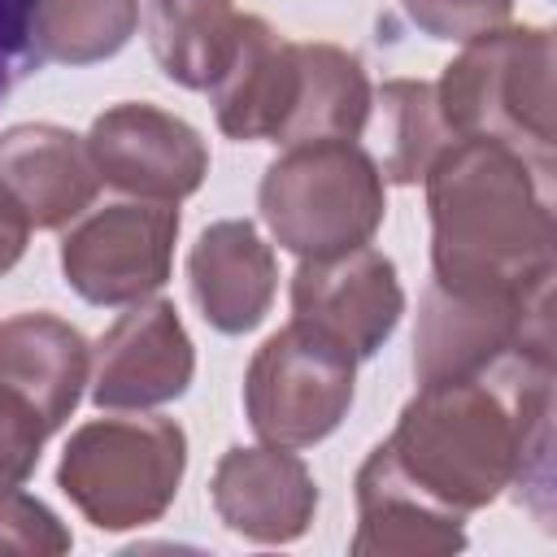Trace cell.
Instances as JSON below:
<instances>
[{
	"label": "cell",
	"instance_id": "cell-21",
	"mask_svg": "<svg viewBox=\"0 0 557 557\" xmlns=\"http://www.w3.org/2000/svg\"><path fill=\"white\" fill-rule=\"evenodd\" d=\"M361 527L352 553H457L461 518L400 492H357Z\"/></svg>",
	"mask_w": 557,
	"mask_h": 557
},
{
	"label": "cell",
	"instance_id": "cell-1",
	"mask_svg": "<svg viewBox=\"0 0 557 557\" xmlns=\"http://www.w3.org/2000/svg\"><path fill=\"white\" fill-rule=\"evenodd\" d=\"M487 374L422 383L387 444L357 470V492H400L444 513H470L518 487L548 522L553 496V361L505 352Z\"/></svg>",
	"mask_w": 557,
	"mask_h": 557
},
{
	"label": "cell",
	"instance_id": "cell-16",
	"mask_svg": "<svg viewBox=\"0 0 557 557\" xmlns=\"http://www.w3.org/2000/svg\"><path fill=\"white\" fill-rule=\"evenodd\" d=\"M0 383L57 431L87 383L83 335L52 313H17L0 322Z\"/></svg>",
	"mask_w": 557,
	"mask_h": 557
},
{
	"label": "cell",
	"instance_id": "cell-10",
	"mask_svg": "<svg viewBox=\"0 0 557 557\" xmlns=\"http://www.w3.org/2000/svg\"><path fill=\"white\" fill-rule=\"evenodd\" d=\"M292 309L296 322L318 326L352 357H374L400 322L405 292L392 261L379 248L357 244L348 252L305 257L292 274Z\"/></svg>",
	"mask_w": 557,
	"mask_h": 557
},
{
	"label": "cell",
	"instance_id": "cell-6",
	"mask_svg": "<svg viewBox=\"0 0 557 557\" xmlns=\"http://www.w3.org/2000/svg\"><path fill=\"white\" fill-rule=\"evenodd\" d=\"M357 357L309 322L270 335L244 379V409L252 431L278 448L326 440L352 405Z\"/></svg>",
	"mask_w": 557,
	"mask_h": 557
},
{
	"label": "cell",
	"instance_id": "cell-5",
	"mask_svg": "<svg viewBox=\"0 0 557 557\" xmlns=\"http://www.w3.org/2000/svg\"><path fill=\"white\" fill-rule=\"evenodd\" d=\"M187 466L183 426L170 418H100L70 435L57 483L100 531L157 522Z\"/></svg>",
	"mask_w": 557,
	"mask_h": 557
},
{
	"label": "cell",
	"instance_id": "cell-2",
	"mask_svg": "<svg viewBox=\"0 0 557 557\" xmlns=\"http://www.w3.org/2000/svg\"><path fill=\"white\" fill-rule=\"evenodd\" d=\"M553 170L496 139H453L426 170L431 265L444 292L527 300L553 287Z\"/></svg>",
	"mask_w": 557,
	"mask_h": 557
},
{
	"label": "cell",
	"instance_id": "cell-4",
	"mask_svg": "<svg viewBox=\"0 0 557 557\" xmlns=\"http://www.w3.org/2000/svg\"><path fill=\"white\" fill-rule=\"evenodd\" d=\"M261 218L287 252H348L383 222V170L352 139L287 144L261 178Z\"/></svg>",
	"mask_w": 557,
	"mask_h": 557
},
{
	"label": "cell",
	"instance_id": "cell-26",
	"mask_svg": "<svg viewBox=\"0 0 557 557\" xmlns=\"http://www.w3.org/2000/svg\"><path fill=\"white\" fill-rule=\"evenodd\" d=\"M26 235H30V226H26V222L17 218V209L0 196V274L17 265V257H22V248H26Z\"/></svg>",
	"mask_w": 557,
	"mask_h": 557
},
{
	"label": "cell",
	"instance_id": "cell-7",
	"mask_svg": "<svg viewBox=\"0 0 557 557\" xmlns=\"http://www.w3.org/2000/svg\"><path fill=\"white\" fill-rule=\"evenodd\" d=\"M505 352L553 361V287L527 300H479L444 292L440 283L426 287L413 331L418 383L474 379Z\"/></svg>",
	"mask_w": 557,
	"mask_h": 557
},
{
	"label": "cell",
	"instance_id": "cell-20",
	"mask_svg": "<svg viewBox=\"0 0 557 557\" xmlns=\"http://www.w3.org/2000/svg\"><path fill=\"white\" fill-rule=\"evenodd\" d=\"M383 104V174L392 183H418L440 161V152L457 139L440 113L435 87L396 78L379 91Z\"/></svg>",
	"mask_w": 557,
	"mask_h": 557
},
{
	"label": "cell",
	"instance_id": "cell-24",
	"mask_svg": "<svg viewBox=\"0 0 557 557\" xmlns=\"http://www.w3.org/2000/svg\"><path fill=\"white\" fill-rule=\"evenodd\" d=\"M409 22L431 39H479L509 17L513 0H400Z\"/></svg>",
	"mask_w": 557,
	"mask_h": 557
},
{
	"label": "cell",
	"instance_id": "cell-23",
	"mask_svg": "<svg viewBox=\"0 0 557 557\" xmlns=\"http://www.w3.org/2000/svg\"><path fill=\"white\" fill-rule=\"evenodd\" d=\"M48 435L52 426L0 383V487H22L30 479Z\"/></svg>",
	"mask_w": 557,
	"mask_h": 557
},
{
	"label": "cell",
	"instance_id": "cell-22",
	"mask_svg": "<svg viewBox=\"0 0 557 557\" xmlns=\"http://www.w3.org/2000/svg\"><path fill=\"white\" fill-rule=\"evenodd\" d=\"M70 548V531L61 527V518L17 492V487H0V553H65Z\"/></svg>",
	"mask_w": 557,
	"mask_h": 557
},
{
	"label": "cell",
	"instance_id": "cell-17",
	"mask_svg": "<svg viewBox=\"0 0 557 557\" xmlns=\"http://www.w3.org/2000/svg\"><path fill=\"white\" fill-rule=\"evenodd\" d=\"M296 57H300V83L274 144L357 139L374 104L361 61L335 44H296Z\"/></svg>",
	"mask_w": 557,
	"mask_h": 557
},
{
	"label": "cell",
	"instance_id": "cell-8",
	"mask_svg": "<svg viewBox=\"0 0 557 557\" xmlns=\"http://www.w3.org/2000/svg\"><path fill=\"white\" fill-rule=\"evenodd\" d=\"M178 209L170 200H122L78 222L61 239L65 283L91 305H135L170 278Z\"/></svg>",
	"mask_w": 557,
	"mask_h": 557
},
{
	"label": "cell",
	"instance_id": "cell-19",
	"mask_svg": "<svg viewBox=\"0 0 557 557\" xmlns=\"http://www.w3.org/2000/svg\"><path fill=\"white\" fill-rule=\"evenodd\" d=\"M139 22V0H35L30 39L39 65H91L113 57Z\"/></svg>",
	"mask_w": 557,
	"mask_h": 557
},
{
	"label": "cell",
	"instance_id": "cell-9",
	"mask_svg": "<svg viewBox=\"0 0 557 557\" xmlns=\"http://www.w3.org/2000/svg\"><path fill=\"white\" fill-rule=\"evenodd\" d=\"M91 165L100 183L144 196V200H183L209 174V148L183 117L152 104H113L91 122L87 135Z\"/></svg>",
	"mask_w": 557,
	"mask_h": 557
},
{
	"label": "cell",
	"instance_id": "cell-18",
	"mask_svg": "<svg viewBox=\"0 0 557 557\" xmlns=\"http://www.w3.org/2000/svg\"><path fill=\"white\" fill-rule=\"evenodd\" d=\"M235 22L239 13L231 0H152L148 44L170 83L209 91L231 57Z\"/></svg>",
	"mask_w": 557,
	"mask_h": 557
},
{
	"label": "cell",
	"instance_id": "cell-14",
	"mask_svg": "<svg viewBox=\"0 0 557 557\" xmlns=\"http://www.w3.org/2000/svg\"><path fill=\"white\" fill-rule=\"evenodd\" d=\"M300 83L296 44L283 39L270 22L244 13L235 22V44L213 78V113L231 139H278Z\"/></svg>",
	"mask_w": 557,
	"mask_h": 557
},
{
	"label": "cell",
	"instance_id": "cell-11",
	"mask_svg": "<svg viewBox=\"0 0 557 557\" xmlns=\"http://www.w3.org/2000/svg\"><path fill=\"white\" fill-rule=\"evenodd\" d=\"M191 339L170 300H135L96 344L91 400L100 409H148L187 392Z\"/></svg>",
	"mask_w": 557,
	"mask_h": 557
},
{
	"label": "cell",
	"instance_id": "cell-3",
	"mask_svg": "<svg viewBox=\"0 0 557 557\" xmlns=\"http://www.w3.org/2000/svg\"><path fill=\"white\" fill-rule=\"evenodd\" d=\"M440 113L457 139H496L553 170V35L487 30L444 70Z\"/></svg>",
	"mask_w": 557,
	"mask_h": 557
},
{
	"label": "cell",
	"instance_id": "cell-13",
	"mask_svg": "<svg viewBox=\"0 0 557 557\" xmlns=\"http://www.w3.org/2000/svg\"><path fill=\"white\" fill-rule=\"evenodd\" d=\"M213 509L244 540L287 544L309 531L318 487L305 461L278 444L231 448L213 470Z\"/></svg>",
	"mask_w": 557,
	"mask_h": 557
},
{
	"label": "cell",
	"instance_id": "cell-15",
	"mask_svg": "<svg viewBox=\"0 0 557 557\" xmlns=\"http://www.w3.org/2000/svg\"><path fill=\"white\" fill-rule=\"evenodd\" d=\"M187 278L205 322L222 335H244L265 318L278 270L252 222H213L187 257Z\"/></svg>",
	"mask_w": 557,
	"mask_h": 557
},
{
	"label": "cell",
	"instance_id": "cell-25",
	"mask_svg": "<svg viewBox=\"0 0 557 557\" xmlns=\"http://www.w3.org/2000/svg\"><path fill=\"white\" fill-rule=\"evenodd\" d=\"M30 17H35V0H0V100L30 70H39L35 39H30Z\"/></svg>",
	"mask_w": 557,
	"mask_h": 557
},
{
	"label": "cell",
	"instance_id": "cell-12",
	"mask_svg": "<svg viewBox=\"0 0 557 557\" xmlns=\"http://www.w3.org/2000/svg\"><path fill=\"white\" fill-rule=\"evenodd\" d=\"M100 174L87 139L65 126L30 122L0 135V196L30 231H52L91 209Z\"/></svg>",
	"mask_w": 557,
	"mask_h": 557
}]
</instances>
